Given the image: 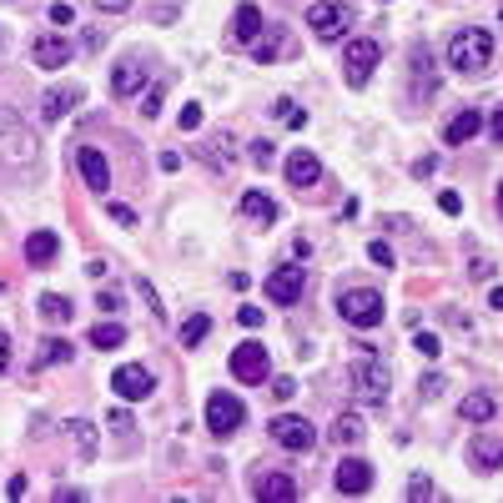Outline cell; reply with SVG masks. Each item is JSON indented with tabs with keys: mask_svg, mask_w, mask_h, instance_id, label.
I'll list each match as a JSON object with an SVG mask.
<instances>
[{
	"mask_svg": "<svg viewBox=\"0 0 503 503\" xmlns=\"http://www.w3.org/2000/svg\"><path fill=\"white\" fill-rule=\"evenodd\" d=\"M41 362H46V368H56V362H71V343H61V337H46V343H41Z\"/></svg>",
	"mask_w": 503,
	"mask_h": 503,
	"instance_id": "cell-34",
	"label": "cell"
},
{
	"mask_svg": "<svg viewBox=\"0 0 503 503\" xmlns=\"http://www.w3.org/2000/svg\"><path fill=\"white\" fill-rule=\"evenodd\" d=\"M413 347H418V352H423L428 362H433V358H438V352H443V343H438V332H418V337H413Z\"/></svg>",
	"mask_w": 503,
	"mask_h": 503,
	"instance_id": "cell-38",
	"label": "cell"
},
{
	"mask_svg": "<svg viewBox=\"0 0 503 503\" xmlns=\"http://www.w3.org/2000/svg\"><path fill=\"white\" fill-rule=\"evenodd\" d=\"M262 31H267V20H262V11H257L252 0H247V5H236V16H232V41H236V46H247V50H252Z\"/></svg>",
	"mask_w": 503,
	"mask_h": 503,
	"instance_id": "cell-18",
	"label": "cell"
},
{
	"mask_svg": "<svg viewBox=\"0 0 503 503\" xmlns=\"http://www.w3.org/2000/svg\"><path fill=\"white\" fill-rule=\"evenodd\" d=\"M332 443H343V448H352V443H362L368 438V423H362V413H337V418H332V433H328Z\"/></svg>",
	"mask_w": 503,
	"mask_h": 503,
	"instance_id": "cell-24",
	"label": "cell"
},
{
	"mask_svg": "<svg viewBox=\"0 0 503 503\" xmlns=\"http://www.w3.org/2000/svg\"><path fill=\"white\" fill-rule=\"evenodd\" d=\"M347 26H352V5L347 0H317V5H307V31L317 41H337Z\"/></svg>",
	"mask_w": 503,
	"mask_h": 503,
	"instance_id": "cell-6",
	"label": "cell"
},
{
	"mask_svg": "<svg viewBox=\"0 0 503 503\" xmlns=\"http://www.w3.org/2000/svg\"><path fill=\"white\" fill-rule=\"evenodd\" d=\"M287 182L298 191L317 187V182H322V161H317L313 151H292V157H287Z\"/></svg>",
	"mask_w": 503,
	"mask_h": 503,
	"instance_id": "cell-19",
	"label": "cell"
},
{
	"mask_svg": "<svg viewBox=\"0 0 503 503\" xmlns=\"http://www.w3.org/2000/svg\"><path fill=\"white\" fill-rule=\"evenodd\" d=\"M488 302H493V307H503V287H493V292H488Z\"/></svg>",
	"mask_w": 503,
	"mask_h": 503,
	"instance_id": "cell-56",
	"label": "cell"
},
{
	"mask_svg": "<svg viewBox=\"0 0 503 503\" xmlns=\"http://www.w3.org/2000/svg\"><path fill=\"white\" fill-rule=\"evenodd\" d=\"M66 433H71V443H76L81 458H96V428L86 423V418H71V423H66Z\"/></svg>",
	"mask_w": 503,
	"mask_h": 503,
	"instance_id": "cell-29",
	"label": "cell"
},
{
	"mask_svg": "<svg viewBox=\"0 0 503 503\" xmlns=\"http://www.w3.org/2000/svg\"><path fill=\"white\" fill-rule=\"evenodd\" d=\"M121 343H126L121 322H96L91 328V347H101V352H106V347H121Z\"/></svg>",
	"mask_w": 503,
	"mask_h": 503,
	"instance_id": "cell-31",
	"label": "cell"
},
{
	"mask_svg": "<svg viewBox=\"0 0 503 503\" xmlns=\"http://www.w3.org/2000/svg\"><path fill=\"white\" fill-rule=\"evenodd\" d=\"M478 131H484V111H458L453 121L443 126V142H448V146H463V142H473Z\"/></svg>",
	"mask_w": 503,
	"mask_h": 503,
	"instance_id": "cell-23",
	"label": "cell"
},
{
	"mask_svg": "<svg viewBox=\"0 0 503 503\" xmlns=\"http://www.w3.org/2000/svg\"><path fill=\"white\" fill-rule=\"evenodd\" d=\"M31 157H35V131L16 111L0 106V166H31Z\"/></svg>",
	"mask_w": 503,
	"mask_h": 503,
	"instance_id": "cell-4",
	"label": "cell"
},
{
	"mask_svg": "<svg viewBox=\"0 0 503 503\" xmlns=\"http://www.w3.org/2000/svg\"><path fill=\"white\" fill-rule=\"evenodd\" d=\"M438 172V157H418L413 161V176H433Z\"/></svg>",
	"mask_w": 503,
	"mask_h": 503,
	"instance_id": "cell-49",
	"label": "cell"
},
{
	"mask_svg": "<svg viewBox=\"0 0 503 503\" xmlns=\"http://www.w3.org/2000/svg\"><path fill=\"white\" fill-rule=\"evenodd\" d=\"M332 488L347 493V499H362V493L373 488V468H368L362 458H343V463L332 468Z\"/></svg>",
	"mask_w": 503,
	"mask_h": 503,
	"instance_id": "cell-14",
	"label": "cell"
},
{
	"mask_svg": "<svg viewBox=\"0 0 503 503\" xmlns=\"http://www.w3.org/2000/svg\"><path fill=\"white\" fill-rule=\"evenodd\" d=\"M438 212L458 217V212H463V197H458V191H443V197H438Z\"/></svg>",
	"mask_w": 503,
	"mask_h": 503,
	"instance_id": "cell-46",
	"label": "cell"
},
{
	"mask_svg": "<svg viewBox=\"0 0 503 503\" xmlns=\"http://www.w3.org/2000/svg\"><path fill=\"white\" fill-rule=\"evenodd\" d=\"M247 151H252V166H272V151H277V146L272 142H252Z\"/></svg>",
	"mask_w": 503,
	"mask_h": 503,
	"instance_id": "cell-43",
	"label": "cell"
},
{
	"mask_svg": "<svg viewBox=\"0 0 503 503\" xmlns=\"http://www.w3.org/2000/svg\"><path fill=\"white\" fill-rule=\"evenodd\" d=\"M106 217L121 221V227H136V212H131V206H121V202H106Z\"/></svg>",
	"mask_w": 503,
	"mask_h": 503,
	"instance_id": "cell-44",
	"label": "cell"
},
{
	"mask_svg": "<svg viewBox=\"0 0 503 503\" xmlns=\"http://www.w3.org/2000/svg\"><path fill=\"white\" fill-rule=\"evenodd\" d=\"M493 413H499V403H493L488 393H468L463 403H458V418H463V423H488Z\"/></svg>",
	"mask_w": 503,
	"mask_h": 503,
	"instance_id": "cell-28",
	"label": "cell"
},
{
	"mask_svg": "<svg viewBox=\"0 0 503 503\" xmlns=\"http://www.w3.org/2000/svg\"><path fill=\"white\" fill-rule=\"evenodd\" d=\"M433 493H438V488H433V478H428V473H413V478H408V499H413V503L433 499Z\"/></svg>",
	"mask_w": 503,
	"mask_h": 503,
	"instance_id": "cell-35",
	"label": "cell"
},
{
	"mask_svg": "<svg viewBox=\"0 0 503 503\" xmlns=\"http://www.w3.org/2000/svg\"><path fill=\"white\" fill-rule=\"evenodd\" d=\"M197 157H202L206 166H212V172H227V166L236 161V146H232V136L221 131V136H206V142L197 146Z\"/></svg>",
	"mask_w": 503,
	"mask_h": 503,
	"instance_id": "cell-22",
	"label": "cell"
},
{
	"mask_svg": "<svg viewBox=\"0 0 503 503\" xmlns=\"http://www.w3.org/2000/svg\"><path fill=\"white\" fill-rule=\"evenodd\" d=\"M493 206H499V217H503V187H499V197H493Z\"/></svg>",
	"mask_w": 503,
	"mask_h": 503,
	"instance_id": "cell-57",
	"label": "cell"
},
{
	"mask_svg": "<svg viewBox=\"0 0 503 503\" xmlns=\"http://www.w3.org/2000/svg\"><path fill=\"white\" fill-rule=\"evenodd\" d=\"M66 499L76 503V499H86V493H81V488H66V484H61V488H56V503H66Z\"/></svg>",
	"mask_w": 503,
	"mask_h": 503,
	"instance_id": "cell-54",
	"label": "cell"
},
{
	"mask_svg": "<svg viewBox=\"0 0 503 503\" xmlns=\"http://www.w3.org/2000/svg\"><path fill=\"white\" fill-rule=\"evenodd\" d=\"M272 116H277L282 126H292V131H298V126L307 121V116H302V106L292 101V96H277V106H272Z\"/></svg>",
	"mask_w": 503,
	"mask_h": 503,
	"instance_id": "cell-32",
	"label": "cell"
},
{
	"mask_svg": "<svg viewBox=\"0 0 503 503\" xmlns=\"http://www.w3.org/2000/svg\"><path fill=\"white\" fill-rule=\"evenodd\" d=\"M96 307H101V313H121V292H116V287H101V292H96Z\"/></svg>",
	"mask_w": 503,
	"mask_h": 503,
	"instance_id": "cell-40",
	"label": "cell"
},
{
	"mask_svg": "<svg viewBox=\"0 0 503 503\" xmlns=\"http://www.w3.org/2000/svg\"><path fill=\"white\" fill-rule=\"evenodd\" d=\"M236 322H242V328H262V322H267V313H262V307H236Z\"/></svg>",
	"mask_w": 503,
	"mask_h": 503,
	"instance_id": "cell-42",
	"label": "cell"
},
{
	"mask_svg": "<svg viewBox=\"0 0 503 503\" xmlns=\"http://www.w3.org/2000/svg\"><path fill=\"white\" fill-rule=\"evenodd\" d=\"M347 377H352V393H358L362 403H388L393 373H388V362L383 358H373V347H362V358L347 368Z\"/></svg>",
	"mask_w": 503,
	"mask_h": 503,
	"instance_id": "cell-3",
	"label": "cell"
},
{
	"mask_svg": "<svg viewBox=\"0 0 503 503\" xmlns=\"http://www.w3.org/2000/svg\"><path fill=\"white\" fill-rule=\"evenodd\" d=\"M76 166H81V176H86V187L106 197V191H111V166H106V157H101L96 146H81V151H76Z\"/></svg>",
	"mask_w": 503,
	"mask_h": 503,
	"instance_id": "cell-17",
	"label": "cell"
},
{
	"mask_svg": "<svg viewBox=\"0 0 503 503\" xmlns=\"http://www.w3.org/2000/svg\"><path fill=\"white\" fill-rule=\"evenodd\" d=\"M56 252H61V236L56 232H31L26 236V262H31V267H46Z\"/></svg>",
	"mask_w": 503,
	"mask_h": 503,
	"instance_id": "cell-26",
	"label": "cell"
},
{
	"mask_svg": "<svg viewBox=\"0 0 503 503\" xmlns=\"http://www.w3.org/2000/svg\"><path fill=\"white\" fill-rule=\"evenodd\" d=\"M142 298H146V307H151L157 317H166V313H161V298H157V287H151V282H142Z\"/></svg>",
	"mask_w": 503,
	"mask_h": 503,
	"instance_id": "cell-50",
	"label": "cell"
},
{
	"mask_svg": "<svg viewBox=\"0 0 503 503\" xmlns=\"http://www.w3.org/2000/svg\"><path fill=\"white\" fill-rule=\"evenodd\" d=\"M11 368V332H0V373Z\"/></svg>",
	"mask_w": 503,
	"mask_h": 503,
	"instance_id": "cell-53",
	"label": "cell"
},
{
	"mask_svg": "<svg viewBox=\"0 0 503 503\" xmlns=\"http://www.w3.org/2000/svg\"><path fill=\"white\" fill-rule=\"evenodd\" d=\"M176 126H182V131H197V126H202V106H197V101H187V106L176 111Z\"/></svg>",
	"mask_w": 503,
	"mask_h": 503,
	"instance_id": "cell-39",
	"label": "cell"
},
{
	"mask_svg": "<svg viewBox=\"0 0 503 503\" xmlns=\"http://www.w3.org/2000/svg\"><path fill=\"white\" fill-rule=\"evenodd\" d=\"M488 136H493V146H503V106L493 111V121H488Z\"/></svg>",
	"mask_w": 503,
	"mask_h": 503,
	"instance_id": "cell-51",
	"label": "cell"
},
{
	"mask_svg": "<svg viewBox=\"0 0 503 503\" xmlns=\"http://www.w3.org/2000/svg\"><path fill=\"white\" fill-rule=\"evenodd\" d=\"M206 332H212V317H206V313H197V317H187V328H182V343H187V347H197V343L206 337Z\"/></svg>",
	"mask_w": 503,
	"mask_h": 503,
	"instance_id": "cell-33",
	"label": "cell"
},
{
	"mask_svg": "<svg viewBox=\"0 0 503 503\" xmlns=\"http://www.w3.org/2000/svg\"><path fill=\"white\" fill-rule=\"evenodd\" d=\"M111 393L121 398V403H146V398L157 393V373L142 368V362H121L111 373Z\"/></svg>",
	"mask_w": 503,
	"mask_h": 503,
	"instance_id": "cell-8",
	"label": "cell"
},
{
	"mask_svg": "<svg viewBox=\"0 0 503 503\" xmlns=\"http://www.w3.org/2000/svg\"><path fill=\"white\" fill-rule=\"evenodd\" d=\"M267 373H272V362H267V347L262 343H242V347H232V377L236 383H267Z\"/></svg>",
	"mask_w": 503,
	"mask_h": 503,
	"instance_id": "cell-10",
	"label": "cell"
},
{
	"mask_svg": "<svg viewBox=\"0 0 503 503\" xmlns=\"http://www.w3.org/2000/svg\"><path fill=\"white\" fill-rule=\"evenodd\" d=\"M377 61H383V46H377V41H368V35L347 41V50H343V81L352 86V91H362V86L373 81Z\"/></svg>",
	"mask_w": 503,
	"mask_h": 503,
	"instance_id": "cell-5",
	"label": "cell"
},
{
	"mask_svg": "<svg viewBox=\"0 0 503 503\" xmlns=\"http://www.w3.org/2000/svg\"><path fill=\"white\" fill-rule=\"evenodd\" d=\"M468 463L478 473H499L503 468V433H478L468 443Z\"/></svg>",
	"mask_w": 503,
	"mask_h": 503,
	"instance_id": "cell-15",
	"label": "cell"
},
{
	"mask_svg": "<svg viewBox=\"0 0 503 503\" xmlns=\"http://www.w3.org/2000/svg\"><path fill=\"white\" fill-rule=\"evenodd\" d=\"M0 46H5V31H0Z\"/></svg>",
	"mask_w": 503,
	"mask_h": 503,
	"instance_id": "cell-58",
	"label": "cell"
},
{
	"mask_svg": "<svg viewBox=\"0 0 503 503\" xmlns=\"http://www.w3.org/2000/svg\"><path fill=\"white\" fill-rule=\"evenodd\" d=\"M368 257H373L377 267H388V272L398 267V257H393V247H388V242H368Z\"/></svg>",
	"mask_w": 503,
	"mask_h": 503,
	"instance_id": "cell-37",
	"label": "cell"
},
{
	"mask_svg": "<svg viewBox=\"0 0 503 503\" xmlns=\"http://www.w3.org/2000/svg\"><path fill=\"white\" fill-rule=\"evenodd\" d=\"M272 398H277V403H292V398H298V383H292V377H272Z\"/></svg>",
	"mask_w": 503,
	"mask_h": 503,
	"instance_id": "cell-41",
	"label": "cell"
},
{
	"mask_svg": "<svg viewBox=\"0 0 503 503\" xmlns=\"http://www.w3.org/2000/svg\"><path fill=\"white\" fill-rule=\"evenodd\" d=\"M448 66H453L458 76H484L488 66H493V35L468 26V31H458L448 41Z\"/></svg>",
	"mask_w": 503,
	"mask_h": 503,
	"instance_id": "cell-1",
	"label": "cell"
},
{
	"mask_svg": "<svg viewBox=\"0 0 503 503\" xmlns=\"http://www.w3.org/2000/svg\"><path fill=\"white\" fill-rule=\"evenodd\" d=\"M242 217L272 227V221H277V202H272L267 191H242Z\"/></svg>",
	"mask_w": 503,
	"mask_h": 503,
	"instance_id": "cell-27",
	"label": "cell"
},
{
	"mask_svg": "<svg viewBox=\"0 0 503 503\" xmlns=\"http://www.w3.org/2000/svg\"><path fill=\"white\" fill-rule=\"evenodd\" d=\"M287 50H292V35H287V31H277V26H272L267 35H257V46H252V56H257V61H262V66H272V61H282Z\"/></svg>",
	"mask_w": 503,
	"mask_h": 503,
	"instance_id": "cell-25",
	"label": "cell"
},
{
	"mask_svg": "<svg viewBox=\"0 0 503 503\" xmlns=\"http://www.w3.org/2000/svg\"><path fill=\"white\" fill-rule=\"evenodd\" d=\"M418 393H423V398H438V393H443V377H438V373H428L423 383H418Z\"/></svg>",
	"mask_w": 503,
	"mask_h": 503,
	"instance_id": "cell-48",
	"label": "cell"
},
{
	"mask_svg": "<svg viewBox=\"0 0 503 503\" xmlns=\"http://www.w3.org/2000/svg\"><path fill=\"white\" fill-rule=\"evenodd\" d=\"M35 307H41V317H46V322H71V298H61V292H41V302H35Z\"/></svg>",
	"mask_w": 503,
	"mask_h": 503,
	"instance_id": "cell-30",
	"label": "cell"
},
{
	"mask_svg": "<svg viewBox=\"0 0 503 503\" xmlns=\"http://www.w3.org/2000/svg\"><path fill=\"white\" fill-rule=\"evenodd\" d=\"M50 20H56V26H71V20H76V5H71V0H56V5H50Z\"/></svg>",
	"mask_w": 503,
	"mask_h": 503,
	"instance_id": "cell-45",
	"label": "cell"
},
{
	"mask_svg": "<svg viewBox=\"0 0 503 503\" xmlns=\"http://www.w3.org/2000/svg\"><path fill=\"white\" fill-rule=\"evenodd\" d=\"M267 433H272V443H277V448H287V453H313V448H317V428L307 423V418H298V413L272 418Z\"/></svg>",
	"mask_w": 503,
	"mask_h": 503,
	"instance_id": "cell-9",
	"label": "cell"
},
{
	"mask_svg": "<svg viewBox=\"0 0 503 503\" xmlns=\"http://www.w3.org/2000/svg\"><path fill=\"white\" fill-rule=\"evenodd\" d=\"M438 91V76H433V50L428 46H413V96L423 101V96Z\"/></svg>",
	"mask_w": 503,
	"mask_h": 503,
	"instance_id": "cell-21",
	"label": "cell"
},
{
	"mask_svg": "<svg viewBox=\"0 0 503 503\" xmlns=\"http://www.w3.org/2000/svg\"><path fill=\"white\" fill-rule=\"evenodd\" d=\"M5 493H11V499H26V493H31V478H26V473H16V478L5 484Z\"/></svg>",
	"mask_w": 503,
	"mask_h": 503,
	"instance_id": "cell-47",
	"label": "cell"
},
{
	"mask_svg": "<svg viewBox=\"0 0 503 503\" xmlns=\"http://www.w3.org/2000/svg\"><path fill=\"white\" fill-rule=\"evenodd\" d=\"M337 313H343L347 328H377L383 317H388V302H383V292L377 287H343L337 292Z\"/></svg>",
	"mask_w": 503,
	"mask_h": 503,
	"instance_id": "cell-2",
	"label": "cell"
},
{
	"mask_svg": "<svg viewBox=\"0 0 503 503\" xmlns=\"http://www.w3.org/2000/svg\"><path fill=\"white\" fill-rule=\"evenodd\" d=\"M161 96H166V81H157V86H151V91L142 96V116H146V121H151V116L161 111Z\"/></svg>",
	"mask_w": 503,
	"mask_h": 503,
	"instance_id": "cell-36",
	"label": "cell"
},
{
	"mask_svg": "<svg viewBox=\"0 0 503 503\" xmlns=\"http://www.w3.org/2000/svg\"><path fill=\"white\" fill-rule=\"evenodd\" d=\"M468 277H478V282H484V277H493V262H488V257H473V272Z\"/></svg>",
	"mask_w": 503,
	"mask_h": 503,
	"instance_id": "cell-52",
	"label": "cell"
},
{
	"mask_svg": "<svg viewBox=\"0 0 503 503\" xmlns=\"http://www.w3.org/2000/svg\"><path fill=\"white\" fill-rule=\"evenodd\" d=\"M81 86L76 81H71V86H50L46 96H41V116H46V121H61V116H71V111L81 106Z\"/></svg>",
	"mask_w": 503,
	"mask_h": 503,
	"instance_id": "cell-16",
	"label": "cell"
},
{
	"mask_svg": "<svg viewBox=\"0 0 503 503\" xmlns=\"http://www.w3.org/2000/svg\"><path fill=\"white\" fill-rule=\"evenodd\" d=\"M302 287H307V272L298 262H282L277 272H267V302H277V307H292L302 298Z\"/></svg>",
	"mask_w": 503,
	"mask_h": 503,
	"instance_id": "cell-11",
	"label": "cell"
},
{
	"mask_svg": "<svg viewBox=\"0 0 503 503\" xmlns=\"http://www.w3.org/2000/svg\"><path fill=\"white\" fill-rule=\"evenodd\" d=\"M96 5H101V11H126L131 0H96Z\"/></svg>",
	"mask_w": 503,
	"mask_h": 503,
	"instance_id": "cell-55",
	"label": "cell"
},
{
	"mask_svg": "<svg viewBox=\"0 0 503 503\" xmlns=\"http://www.w3.org/2000/svg\"><path fill=\"white\" fill-rule=\"evenodd\" d=\"M252 499L257 503H292L298 499V478H292V473H277V468H262L257 484H252Z\"/></svg>",
	"mask_w": 503,
	"mask_h": 503,
	"instance_id": "cell-13",
	"label": "cell"
},
{
	"mask_svg": "<svg viewBox=\"0 0 503 503\" xmlns=\"http://www.w3.org/2000/svg\"><path fill=\"white\" fill-rule=\"evenodd\" d=\"M71 56H76V46H71L61 31L35 35V46H31V61L41 66V71H66V66H71Z\"/></svg>",
	"mask_w": 503,
	"mask_h": 503,
	"instance_id": "cell-12",
	"label": "cell"
},
{
	"mask_svg": "<svg viewBox=\"0 0 503 503\" xmlns=\"http://www.w3.org/2000/svg\"><path fill=\"white\" fill-rule=\"evenodd\" d=\"M242 423H247V408H242L236 393H212L206 398V433H212V438H232Z\"/></svg>",
	"mask_w": 503,
	"mask_h": 503,
	"instance_id": "cell-7",
	"label": "cell"
},
{
	"mask_svg": "<svg viewBox=\"0 0 503 503\" xmlns=\"http://www.w3.org/2000/svg\"><path fill=\"white\" fill-rule=\"evenodd\" d=\"M146 76H151V71L131 56V61H121L116 71H111V91L116 96H136V91H146Z\"/></svg>",
	"mask_w": 503,
	"mask_h": 503,
	"instance_id": "cell-20",
	"label": "cell"
}]
</instances>
